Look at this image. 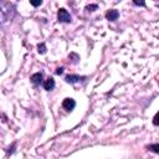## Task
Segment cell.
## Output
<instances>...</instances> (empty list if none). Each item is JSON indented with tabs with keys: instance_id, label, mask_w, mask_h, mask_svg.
I'll return each instance as SVG.
<instances>
[{
	"instance_id": "3957f363",
	"label": "cell",
	"mask_w": 159,
	"mask_h": 159,
	"mask_svg": "<svg viewBox=\"0 0 159 159\" xmlns=\"http://www.w3.org/2000/svg\"><path fill=\"white\" fill-rule=\"evenodd\" d=\"M62 107H63L66 111L71 112V111L76 107V102H75V99H72V98H65L63 102H62Z\"/></svg>"
},
{
	"instance_id": "5b68a950",
	"label": "cell",
	"mask_w": 159,
	"mask_h": 159,
	"mask_svg": "<svg viewBox=\"0 0 159 159\" xmlns=\"http://www.w3.org/2000/svg\"><path fill=\"white\" fill-rule=\"evenodd\" d=\"M82 80H84V77H81V76H78V75H68V76H66V78H65V81H66L67 83H76V82H80V81H82Z\"/></svg>"
},
{
	"instance_id": "8fae6325",
	"label": "cell",
	"mask_w": 159,
	"mask_h": 159,
	"mask_svg": "<svg viewBox=\"0 0 159 159\" xmlns=\"http://www.w3.org/2000/svg\"><path fill=\"white\" fill-rule=\"evenodd\" d=\"M86 9H87L88 11H94V9H97V5H96V4H93V5H88Z\"/></svg>"
},
{
	"instance_id": "7c38bea8",
	"label": "cell",
	"mask_w": 159,
	"mask_h": 159,
	"mask_svg": "<svg viewBox=\"0 0 159 159\" xmlns=\"http://www.w3.org/2000/svg\"><path fill=\"white\" fill-rule=\"evenodd\" d=\"M30 4H31L32 6H39V5L42 4V1H41V0H40V1H30Z\"/></svg>"
},
{
	"instance_id": "8992f818",
	"label": "cell",
	"mask_w": 159,
	"mask_h": 159,
	"mask_svg": "<svg viewBox=\"0 0 159 159\" xmlns=\"http://www.w3.org/2000/svg\"><path fill=\"white\" fill-rule=\"evenodd\" d=\"M119 16V12L116 10V9H112V10H108L107 14H106V17L109 20V21H116Z\"/></svg>"
},
{
	"instance_id": "30bf717a",
	"label": "cell",
	"mask_w": 159,
	"mask_h": 159,
	"mask_svg": "<svg viewBox=\"0 0 159 159\" xmlns=\"http://www.w3.org/2000/svg\"><path fill=\"white\" fill-rule=\"evenodd\" d=\"M39 52H41V53H45V52H46V46H45V43L39 45Z\"/></svg>"
},
{
	"instance_id": "4fadbf2b",
	"label": "cell",
	"mask_w": 159,
	"mask_h": 159,
	"mask_svg": "<svg viewBox=\"0 0 159 159\" xmlns=\"http://www.w3.org/2000/svg\"><path fill=\"white\" fill-rule=\"evenodd\" d=\"M134 5H139V6H144L145 4L143 1H134Z\"/></svg>"
},
{
	"instance_id": "6da1fadb",
	"label": "cell",
	"mask_w": 159,
	"mask_h": 159,
	"mask_svg": "<svg viewBox=\"0 0 159 159\" xmlns=\"http://www.w3.org/2000/svg\"><path fill=\"white\" fill-rule=\"evenodd\" d=\"M6 1L0 2V9H1V24H5V21H10L14 15H15V5L10 2L9 9H6Z\"/></svg>"
},
{
	"instance_id": "9c48e42d",
	"label": "cell",
	"mask_w": 159,
	"mask_h": 159,
	"mask_svg": "<svg viewBox=\"0 0 159 159\" xmlns=\"http://www.w3.org/2000/svg\"><path fill=\"white\" fill-rule=\"evenodd\" d=\"M153 124H154V125H159V112L154 116V118H153Z\"/></svg>"
},
{
	"instance_id": "277c9868",
	"label": "cell",
	"mask_w": 159,
	"mask_h": 159,
	"mask_svg": "<svg viewBox=\"0 0 159 159\" xmlns=\"http://www.w3.org/2000/svg\"><path fill=\"white\" fill-rule=\"evenodd\" d=\"M42 73L41 72H36V73H34L32 76H31V82L35 84V86H39V84H41L42 83Z\"/></svg>"
},
{
	"instance_id": "7a4b0ae2",
	"label": "cell",
	"mask_w": 159,
	"mask_h": 159,
	"mask_svg": "<svg viewBox=\"0 0 159 159\" xmlns=\"http://www.w3.org/2000/svg\"><path fill=\"white\" fill-rule=\"evenodd\" d=\"M57 19L60 22H71V15L68 14L67 10L65 9H60L57 12Z\"/></svg>"
},
{
	"instance_id": "52a82bcc",
	"label": "cell",
	"mask_w": 159,
	"mask_h": 159,
	"mask_svg": "<svg viewBox=\"0 0 159 159\" xmlns=\"http://www.w3.org/2000/svg\"><path fill=\"white\" fill-rule=\"evenodd\" d=\"M42 86H43V88H45L46 91H52V89L55 88V80H53L52 77H50V78H47V80L42 83Z\"/></svg>"
},
{
	"instance_id": "5bb4252c",
	"label": "cell",
	"mask_w": 159,
	"mask_h": 159,
	"mask_svg": "<svg viewBox=\"0 0 159 159\" xmlns=\"http://www.w3.org/2000/svg\"><path fill=\"white\" fill-rule=\"evenodd\" d=\"M62 72H63V68H62V67H60V68L56 70V73H57V75H61Z\"/></svg>"
},
{
	"instance_id": "ba28073f",
	"label": "cell",
	"mask_w": 159,
	"mask_h": 159,
	"mask_svg": "<svg viewBox=\"0 0 159 159\" xmlns=\"http://www.w3.org/2000/svg\"><path fill=\"white\" fill-rule=\"evenodd\" d=\"M148 149L159 154V144H150V145H148Z\"/></svg>"
}]
</instances>
